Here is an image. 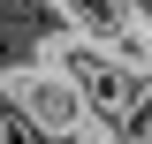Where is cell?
<instances>
[{
	"label": "cell",
	"instance_id": "1",
	"mask_svg": "<svg viewBox=\"0 0 152 144\" xmlns=\"http://www.w3.org/2000/svg\"><path fill=\"white\" fill-rule=\"evenodd\" d=\"M38 53L53 61V68L69 76L76 91H84L91 121H107V129H129V121H137V106H145V84H152V76H137L129 61L107 46V38H84V31H46V46H38Z\"/></svg>",
	"mask_w": 152,
	"mask_h": 144
},
{
	"label": "cell",
	"instance_id": "2",
	"mask_svg": "<svg viewBox=\"0 0 152 144\" xmlns=\"http://www.w3.org/2000/svg\"><path fill=\"white\" fill-rule=\"evenodd\" d=\"M0 99H8V106H15L38 137H53V144H76L84 129H91L84 91H76V84H69V76H61L46 53H38V61H15V68L0 76Z\"/></svg>",
	"mask_w": 152,
	"mask_h": 144
},
{
	"label": "cell",
	"instance_id": "3",
	"mask_svg": "<svg viewBox=\"0 0 152 144\" xmlns=\"http://www.w3.org/2000/svg\"><path fill=\"white\" fill-rule=\"evenodd\" d=\"M53 8L69 15V31H84V38H107V46H114V38L137 23V0H53Z\"/></svg>",
	"mask_w": 152,
	"mask_h": 144
},
{
	"label": "cell",
	"instance_id": "4",
	"mask_svg": "<svg viewBox=\"0 0 152 144\" xmlns=\"http://www.w3.org/2000/svg\"><path fill=\"white\" fill-rule=\"evenodd\" d=\"M0 144H53V137H38V129H31V121H23V114H15V106H8V129H0Z\"/></svg>",
	"mask_w": 152,
	"mask_h": 144
}]
</instances>
